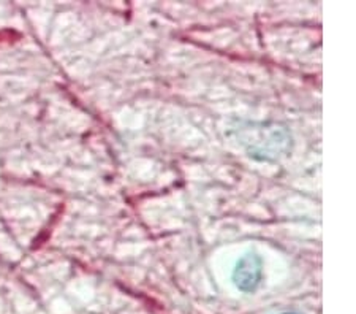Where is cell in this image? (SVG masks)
Instances as JSON below:
<instances>
[{
	"mask_svg": "<svg viewBox=\"0 0 356 314\" xmlns=\"http://www.w3.org/2000/svg\"><path fill=\"white\" fill-rule=\"evenodd\" d=\"M263 278V260L257 253H247L236 262L233 270V283L244 294L258 289Z\"/></svg>",
	"mask_w": 356,
	"mask_h": 314,
	"instance_id": "cell-1",
	"label": "cell"
},
{
	"mask_svg": "<svg viewBox=\"0 0 356 314\" xmlns=\"http://www.w3.org/2000/svg\"><path fill=\"white\" fill-rule=\"evenodd\" d=\"M282 314H301V313H295V311H290V313H282Z\"/></svg>",
	"mask_w": 356,
	"mask_h": 314,
	"instance_id": "cell-2",
	"label": "cell"
}]
</instances>
